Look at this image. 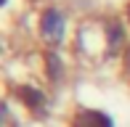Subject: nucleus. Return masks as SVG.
<instances>
[{
	"instance_id": "obj_1",
	"label": "nucleus",
	"mask_w": 130,
	"mask_h": 127,
	"mask_svg": "<svg viewBox=\"0 0 130 127\" xmlns=\"http://www.w3.org/2000/svg\"><path fill=\"white\" fill-rule=\"evenodd\" d=\"M77 48L85 56L93 58H109L122 48V27L117 19H101V21H88L80 27Z\"/></svg>"
},
{
	"instance_id": "obj_2",
	"label": "nucleus",
	"mask_w": 130,
	"mask_h": 127,
	"mask_svg": "<svg viewBox=\"0 0 130 127\" xmlns=\"http://www.w3.org/2000/svg\"><path fill=\"white\" fill-rule=\"evenodd\" d=\"M64 29H67V19H64V13H58V11H45L43 19H40V34H43L45 43L56 45L64 40Z\"/></svg>"
},
{
	"instance_id": "obj_3",
	"label": "nucleus",
	"mask_w": 130,
	"mask_h": 127,
	"mask_svg": "<svg viewBox=\"0 0 130 127\" xmlns=\"http://www.w3.org/2000/svg\"><path fill=\"white\" fill-rule=\"evenodd\" d=\"M72 127H111V119L93 109H80L72 117Z\"/></svg>"
},
{
	"instance_id": "obj_4",
	"label": "nucleus",
	"mask_w": 130,
	"mask_h": 127,
	"mask_svg": "<svg viewBox=\"0 0 130 127\" xmlns=\"http://www.w3.org/2000/svg\"><path fill=\"white\" fill-rule=\"evenodd\" d=\"M19 98L24 101V106L27 109H32L35 114H40V111H45V93H40L37 88H32V85H21L19 88Z\"/></svg>"
},
{
	"instance_id": "obj_5",
	"label": "nucleus",
	"mask_w": 130,
	"mask_h": 127,
	"mask_svg": "<svg viewBox=\"0 0 130 127\" xmlns=\"http://www.w3.org/2000/svg\"><path fill=\"white\" fill-rule=\"evenodd\" d=\"M125 79L130 82V48L125 50Z\"/></svg>"
},
{
	"instance_id": "obj_6",
	"label": "nucleus",
	"mask_w": 130,
	"mask_h": 127,
	"mask_svg": "<svg viewBox=\"0 0 130 127\" xmlns=\"http://www.w3.org/2000/svg\"><path fill=\"white\" fill-rule=\"evenodd\" d=\"M127 21H130V5H127Z\"/></svg>"
}]
</instances>
